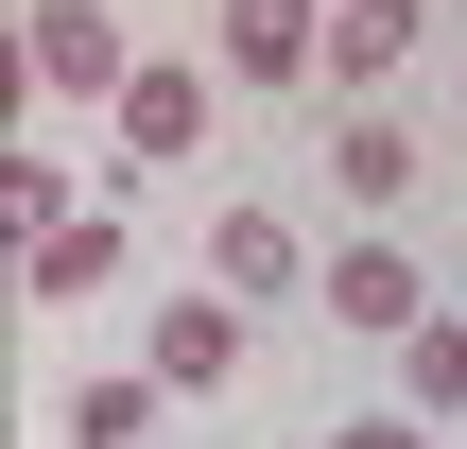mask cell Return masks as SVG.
Here are the masks:
<instances>
[{"label": "cell", "instance_id": "6da1fadb", "mask_svg": "<svg viewBox=\"0 0 467 449\" xmlns=\"http://www.w3.org/2000/svg\"><path fill=\"white\" fill-rule=\"evenodd\" d=\"M17 69H35L52 104H121V87H139V52H121L104 0H35V17H17Z\"/></svg>", "mask_w": 467, "mask_h": 449}, {"label": "cell", "instance_id": "7a4b0ae2", "mask_svg": "<svg viewBox=\"0 0 467 449\" xmlns=\"http://www.w3.org/2000/svg\"><path fill=\"white\" fill-rule=\"evenodd\" d=\"M104 121H121V156H139V173H173V156L208 138V69H156V52H139V87H121Z\"/></svg>", "mask_w": 467, "mask_h": 449}, {"label": "cell", "instance_id": "3957f363", "mask_svg": "<svg viewBox=\"0 0 467 449\" xmlns=\"http://www.w3.org/2000/svg\"><path fill=\"white\" fill-rule=\"evenodd\" d=\"M156 381H173V398H225V381H243V294H173V311H156Z\"/></svg>", "mask_w": 467, "mask_h": 449}, {"label": "cell", "instance_id": "277c9868", "mask_svg": "<svg viewBox=\"0 0 467 449\" xmlns=\"http://www.w3.org/2000/svg\"><path fill=\"white\" fill-rule=\"evenodd\" d=\"M225 69H243V87H312V69H329V17H312V0H225Z\"/></svg>", "mask_w": 467, "mask_h": 449}, {"label": "cell", "instance_id": "5b68a950", "mask_svg": "<svg viewBox=\"0 0 467 449\" xmlns=\"http://www.w3.org/2000/svg\"><path fill=\"white\" fill-rule=\"evenodd\" d=\"M329 311H347V329H381V346H399V329H416V311H433V294H416V242H347V260H329Z\"/></svg>", "mask_w": 467, "mask_h": 449}, {"label": "cell", "instance_id": "8992f818", "mask_svg": "<svg viewBox=\"0 0 467 449\" xmlns=\"http://www.w3.org/2000/svg\"><path fill=\"white\" fill-rule=\"evenodd\" d=\"M208 294H295V225L277 208H225L208 225Z\"/></svg>", "mask_w": 467, "mask_h": 449}, {"label": "cell", "instance_id": "52a82bcc", "mask_svg": "<svg viewBox=\"0 0 467 449\" xmlns=\"http://www.w3.org/2000/svg\"><path fill=\"white\" fill-rule=\"evenodd\" d=\"M329 173H347L364 208H399V190H416V138H399L381 104H347V121H329Z\"/></svg>", "mask_w": 467, "mask_h": 449}, {"label": "cell", "instance_id": "ba28073f", "mask_svg": "<svg viewBox=\"0 0 467 449\" xmlns=\"http://www.w3.org/2000/svg\"><path fill=\"white\" fill-rule=\"evenodd\" d=\"M416 17H433V0H347V17H329V87H381V69L416 52Z\"/></svg>", "mask_w": 467, "mask_h": 449}, {"label": "cell", "instance_id": "9c48e42d", "mask_svg": "<svg viewBox=\"0 0 467 449\" xmlns=\"http://www.w3.org/2000/svg\"><path fill=\"white\" fill-rule=\"evenodd\" d=\"M104 277H121V225H87V208L35 225V294H104Z\"/></svg>", "mask_w": 467, "mask_h": 449}, {"label": "cell", "instance_id": "30bf717a", "mask_svg": "<svg viewBox=\"0 0 467 449\" xmlns=\"http://www.w3.org/2000/svg\"><path fill=\"white\" fill-rule=\"evenodd\" d=\"M399 381H416V415H451L467 398V311H416L399 329Z\"/></svg>", "mask_w": 467, "mask_h": 449}, {"label": "cell", "instance_id": "8fae6325", "mask_svg": "<svg viewBox=\"0 0 467 449\" xmlns=\"http://www.w3.org/2000/svg\"><path fill=\"white\" fill-rule=\"evenodd\" d=\"M156 398H173L156 363H139V381H87V398H69V433H87V449H139V415H156Z\"/></svg>", "mask_w": 467, "mask_h": 449}, {"label": "cell", "instance_id": "7c38bea8", "mask_svg": "<svg viewBox=\"0 0 467 449\" xmlns=\"http://www.w3.org/2000/svg\"><path fill=\"white\" fill-rule=\"evenodd\" d=\"M0 225H69V173L52 156H0Z\"/></svg>", "mask_w": 467, "mask_h": 449}, {"label": "cell", "instance_id": "4fadbf2b", "mask_svg": "<svg viewBox=\"0 0 467 449\" xmlns=\"http://www.w3.org/2000/svg\"><path fill=\"white\" fill-rule=\"evenodd\" d=\"M329 449H433V433H416V415H364V433H329Z\"/></svg>", "mask_w": 467, "mask_h": 449}]
</instances>
